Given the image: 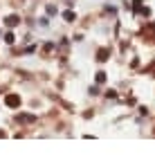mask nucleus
I'll use <instances>...</instances> for the list:
<instances>
[{"label": "nucleus", "instance_id": "obj_1", "mask_svg": "<svg viewBox=\"0 0 155 155\" xmlns=\"http://www.w3.org/2000/svg\"><path fill=\"white\" fill-rule=\"evenodd\" d=\"M5 104H7L9 108H18L20 106V97L18 94H7V97H5Z\"/></svg>", "mask_w": 155, "mask_h": 155}, {"label": "nucleus", "instance_id": "obj_2", "mask_svg": "<svg viewBox=\"0 0 155 155\" xmlns=\"http://www.w3.org/2000/svg\"><path fill=\"white\" fill-rule=\"evenodd\" d=\"M20 23V18L16 14H12V16H7V18H5V25H7V27H16V25Z\"/></svg>", "mask_w": 155, "mask_h": 155}, {"label": "nucleus", "instance_id": "obj_3", "mask_svg": "<svg viewBox=\"0 0 155 155\" xmlns=\"http://www.w3.org/2000/svg\"><path fill=\"white\" fill-rule=\"evenodd\" d=\"M63 18H65L68 23H72V20H77V14L74 12H63Z\"/></svg>", "mask_w": 155, "mask_h": 155}, {"label": "nucleus", "instance_id": "obj_4", "mask_svg": "<svg viewBox=\"0 0 155 155\" xmlns=\"http://www.w3.org/2000/svg\"><path fill=\"white\" fill-rule=\"evenodd\" d=\"M108 54H110L108 50H99V54H97V61H106V58H108Z\"/></svg>", "mask_w": 155, "mask_h": 155}, {"label": "nucleus", "instance_id": "obj_5", "mask_svg": "<svg viewBox=\"0 0 155 155\" xmlns=\"http://www.w3.org/2000/svg\"><path fill=\"white\" fill-rule=\"evenodd\" d=\"M5 43H9V45L14 43V34H12V31H9V34H5Z\"/></svg>", "mask_w": 155, "mask_h": 155}, {"label": "nucleus", "instance_id": "obj_6", "mask_svg": "<svg viewBox=\"0 0 155 155\" xmlns=\"http://www.w3.org/2000/svg\"><path fill=\"white\" fill-rule=\"evenodd\" d=\"M104 81H106V74L99 72V74H97V83H104Z\"/></svg>", "mask_w": 155, "mask_h": 155}]
</instances>
